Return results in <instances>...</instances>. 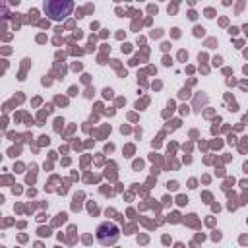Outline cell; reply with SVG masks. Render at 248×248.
Returning a JSON list of instances; mask_svg holds the SVG:
<instances>
[{"label": "cell", "mask_w": 248, "mask_h": 248, "mask_svg": "<svg viewBox=\"0 0 248 248\" xmlns=\"http://www.w3.org/2000/svg\"><path fill=\"white\" fill-rule=\"evenodd\" d=\"M43 10L46 12V16H50V19L60 21L66 16H70V12L74 10V2H70V0H46L43 4Z\"/></svg>", "instance_id": "cell-1"}, {"label": "cell", "mask_w": 248, "mask_h": 248, "mask_svg": "<svg viewBox=\"0 0 248 248\" xmlns=\"http://www.w3.org/2000/svg\"><path fill=\"white\" fill-rule=\"evenodd\" d=\"M118 238H120V229H118L116 223H112V221H103V223L97 227V240H99V244H103V246H112V244L118 242Z\"/></svg>", "instance_id": "cell-2"}]
</instances>
